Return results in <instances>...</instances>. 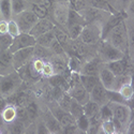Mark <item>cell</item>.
<instances>
[{
  "label": "cell",
  "mask_w": 134,
  "mask_h": 134,
  "mask_svg": "<svg viewBox=\"0 0 134 134\" xmlns=\"http://www.w3.org/2000/svg\"><path fill=\"white\" fill-rule=\"evenodd\" d=\"M107 104L113 114V120L115 122L117 133H127L133 114L132 106L126 102L118 101H109Z\"/></svg>",
  "instance_id": "6da1fadb"
},
{
  "label": "cell",
  "mask_w": 134,
  "mask_h": 134,
  "mask_svg": "<svg viewBox=\"0 0 134 134\" xmlns=\"http://www.w3.org/2000/svg\"><path fill=\"white\" fill-rule=\"evenodd\" d=\"M111 45L117 47L125 54L129 52V40H128V26L127 20H122L117 26L107 32V35L103 38Z\"/></svg>",
  "instance_id": "7a4b0ae2"
},
{
  "label": "cell",
  "mask_w": 134,
  "mask_h": 134,
  "mask_svg": "<svg viewBox=\"0 0 134 134\" xmlns=\"http://www.w3.org/2000/svg\"><path fill=\"white\" fill-rule=\"evenodd\" d=\"M24 81L15 70L7 75H0V96L9 98L23 87Z\"/></svg>",
  "instance_id": "3957f363"
},
{
  "label": "cell",
  "mask_w": 134,
  "mask_h": 134,
  "mask_svg": "<svg viewBox=\"0 0 134 134\" xmlns=\"http://www.w3.org/2000/svg\"><path fill=\"white\" fill-rule=\"evenodd\" d=\"M96 54L103 63H108L115 60H119L127 56V54L121 52L117 47L113 46L109 42H107L104 39H102L96 45Z\"/></svg>",
  "instance_id": "277c9868"
},
{
  "label": "cell",
  "mask_w": 134,
  "mask_h": 134,
  "mask_svg": "<svg viewBox=\"0 0 134 134\" xmlns=\"http://www.w3.org/2000/svg\"><path fill=\"white\" fill-rule=\"evenodd\" d=\"M102 27L99 23H87L79 38L81 42L88 46H96L102 40Z\"/></svg>",
  "instance_id": "5b68a950"
},
{
  "label": "cell",
  "mask_w": 134,
  "mask_h": 134,
  "mask_svg": "<svg viewBox=\"0 0 134 134\" xmlns=\"http://www.w3.org/2000/svg\"><path fill=\"white\" fill-rule=\"evenodd\" d=\"M70 4L69 2H54L51 8V18L55 23V25L61 26L65 28L68 24V18L70 13Z\"/></svg>",
  "instance_id": "8992f818"
},
{
  "label": "cell",
  "mask_w": 134,
  "mask_h": 134,
  "mask_svg": "<svg viewBox=\"0 0 134 134\" xmlns=\"http://www.w3.org/2000/svg\"><path fill=\"white\" fill-rule=\"evenodd\" d=\"M40 118L44 121V124L46 125L51 134L62 133V131H63L62 126L60 125L59 120L53 115V113L47 107L46 103H44L43 106H42V103H40Z\"/></svg>",
  "instance_id": "52a82bcc"
},
{
  "label": "cell",
  "mask_w": 134,
  "mask_h": 134,
  "mask_svg": "<svg viewBox=\"0 0 134 134\" xmlns=\"http://www.w3.org/2000/svg\"><path fill=\"white\" fill-rule=\"evenodd\" d=\"M13 18L18 24V27L21 33H29L32 27L35 26V24L39 20V17L29 9L23 11L21 13L17 14Z\"/></svg>",
  "instance_id": "ba28073f"
},
{
  "label": "cell",
  "mask_w": 134,
  "mask_h": 134,
  "mask_svg": "<svg viewBox=\"0 0 134 134\" xmlns=\"http://www.w3.org/2000/svg\"><path fill=\"white\" fill-rule=\"evenodd\" d=\"M35 46L21 48L13 53V65L16 71L20 69L23 65L29 63L32 58L35 57Z\"/></svg>",
  "instance_id": "9c48e42d"
},
{
  "label": "cell",
  "mask_w": 134,
  "mask_h": 134,
  "mask_svg": "<svg viewBox=\"0 0 134 134\" xmlns=\"http://www.w3.org/2000/svg\"><path fill=\"white\" fill-rule=\"evenodd\" d=\"M89 97L90 100L93 102H96L97 104H99L100 106L106 105L109 101H110V96H109V91L107 89L100 83H99L93 87L92 90L89 92Z\"/></svg>",
  "instance_id": "30bf717a"
},
{
  "label": "cell",
  "mask_w": 134,
  "mask_h": 134,
  "mask_svg": "<svg viewBox=\"0 0 134 134\" xmlns=\"http://www.w3.org/2000/svg\"><path fill=\"white\" fill-rule=\"evenodd\" d=\"M36 44H37V39L33 36H31L30 33H20L17 37L13 38L12 44L10 46V51L14 53L21 48L35 46Z\"/></svg>",
  "instance_id": "8fae6325"
},
{
  "label": "cell",
  "mask_w": 134,
  "mask_h": 134,
  "mask_svg": "<svg viewBox=\"0 0 134 134\" xmlns=\"http://www.w3.org/2000/svg\"><path fill=\"white\" fill-rule=\"evenodd\" d=\"M99 81L108 91H115V86H116V75L111 72L105 63L101 65L99 70Z\"/></svg>",
  "instance_id": "7c38bea8"
},
{
  "label": "cell",
  "mask_w": 134,
  "mask_h": 134,
  "mask_svg": "<svg viewBox=\"0 0 134 134\" xmlns=\"http://www.w3.org/2000/svg\"><path fill=\"white\" fill-rule=\"evenodd\" d=\"M15 71L13 65V53L9 49L0 51V75H7Z\"/></svg>",
  "instance_id": "4fadbf2b"
},
{
  "label": "cell",
  "mask_w": 134,
  "mask_h": 134,
  "mask_svg": "<svg viewBox=\"0 0 134 134\" xmlns=\"http://www.w3.org/2000/svg\"><path fill=\"white\" fill-rule=\"evenodd\" d=\"M54 27H55V23L53 21V19L51 17L39 18V20L35 24V26L32 27V29L30 30L29 33L37 39L38 37L43 35V33H45V32L52 30Z\"/></svg>",
  "instance_id": "5bb4252c"
},
{
  "label": "cell",
  "mask_w": 134,
  "mask_h": 134,
  "mask_svg": "<svg viewBox=\"0 0 134 134\" xmlns=\"http://www.w3.org/2000/svg\"><path fill=\"white\" fill-rule=\"evenodd\" d=\"M103 62L101 61L98 56H93V57L89 58L83 62L82 69H81V74H87V75H97L99 74V70L101 68Z\"/></svg>",
  "instance_id": "9a60e30c"
},
{
  "label": "cell",
  "mask_w": 134,
  "mask_h": 134,
  "mask_svg": "<svg viewBox=\"0 0 134 134\" xmlns=\"http://www.w3.org/2000/svg\"><path fill=\"white\" fill-rule=\"evenodd\" d=\"M8 99V102L9 103H12L16 106H26L28 103H30L32 100H35L32 94L29 93V91H25L23 89H18V90L13 93L12 96H10Z\"/></svg>",
  "instance_id": "2e32d148"
},
{
  "label": "cell",
  "mask_w": 134,
  "mask_h": 134,
  "mask_svg": "<svg viewBox=\"0 0 134 134\" xmlns=\"http://www.w3.org/2000/svg\"><path fill=\"white\" fill-rule=\"evenodd\" d=\"M118 93L120 94L121 99L124 100V102L128 104L133 102V105H134V84L133 82L124 84L118 89Z\"/></svg>",
  "instance_id": "e0dca14e"
},
{
  "label": "cell",
  "mask_w": 134,
  "mask_h": 134,
  "mask_svg": "<svg viewBox=\"0 0 134 134\" xmlns=\"http://www.w3.org/2000/svg\"><path fill=\"white\" fill-rule=\"evenodd\" d=\"M1 117L4 121V124H11L14 120H16V116H17V107L16 105L12 104V103H8V105L4 107V109L1 111Z\"/></svg>",
  "instance_id": "ac0fdd59"
},
{
  "label": "cell",
  "mask_w": 134,
  "mask_h": 134,
  "mask_svg": "<svg viewBox=\"0 0 134 134\" xmlns=\"http://www.w3.org/2000/svg\"><path fill=\"white\" fill-rule=\"evenodd\" d=\"M25 107H26V111H27L29 120L31 122H35L40 117V102L35 99L30 103H28Z\"/></svg>",
  "instance_id": "d6986e66"
},
{
  "label": "cell",
  "mask_w": 134,
  "mask_h": 134,
  "mask_svg": "<svg viewBox=\"0 0 134 134\" xmlns=\"http://www.w3.org/2000/svg\"><path fill=\"white\" fill-rule=\"evenodd\" d=\"M53 31H54L56 40H57L64 48L69 44V42L71 40L69 35H68V32H66V30H65V28H63L61 26H58V25H55V27L53 28Z\"/></svg>",
  "instance_id": "ffe728a7"
},
{
  "label": "cell",
  "mask_w": 134,
  "mask_h": 134,
  "mask_svg": "<svg viewBox=\"0 0 134 134\" xmlns=\"http://www.w3.org/2000/svg\"><path fill=\"white\" fill-rule=\"evenodd\" d=\"M83 60L79 58L77 56L68 54V59H66V64H68V69L72 73H80L82 65H83Z\"/></svg>",
  "instance_id": "44dd1931"
},
{
  "label": "cell",
  "mask_w": 134,
  "mask_h": 134,
  "mask_svg": "<svg viewBox=\"0 0 134 134\" xmlns=\"http://www.w3.org/2000/svg\"><path fill=\"white\" fill-rule=\"evenodd\" d=\"M80 80L82 85L85 87V89L88 92H90L93 89V87L99 83V77L97 75H87L80 73Z\"/></svg>",
  "instance_id": "7402d4cb"
},
{
  "label": "cell",
  "mask_w": 134,
  "mask_h": 134,
  "mask_svg": "<svg viewBox=\"0 0 134 134\" xmlns=\"http://www.w3.org/2000/svg\"><path fill=\"white\" fill-rule=\"evenodd\" d=\"M85 25L83 24H79V23H72V24H68L65 26V30L68 32V35L70 37L71 40H77L80 38L82 30L84 28Z\"/></svg>",
  "instance_id": "603a6c76"
},
{
  "label": "cell",
  "mask_w": 134,
  "mask_h": 134,
  "mask_svg": "<svg viewBox=\"0 0 134 134\" xmlns=\"http://www.w3.org/2000/svg\"><path fill=\"white\" fill-rule=\"evenodd\" d=\"M0 15H1V18L5 20L13 18L11 0H0Z\"/></svg>",
  "instance_id": "cb8c5ba5"
},
{
  "label": "cell",
  "mask_w": 134,
  "mask_h": 134,
  "mask_svg": "<svg viewBox=\"0 0 134 134\" xmlns=\"http://www.w3.org/2000/svg\"><path fill=\"white\" fill-rule=\"evenodd\" d=\"M100 109H101V106L97 104L96 102L91 101V100H89L86 104H84V114L89 119L97 116L100 113Z\"/></svg>",
  "instance_id": "d4e9b609"
},
{
  "label": "cell",
  "mask_w": 134,
  "mask_h": 134,
  "mask_svg": "<svg viewBox=\"0 0 134 134\" xmlns=\"http://www.w3.org/2000/svg\"><path fill=\"white\" fill-rule=\"evenodd\" d=\"M55 40V35H54V31L53 29L43 33L40 37L37 38V44L38 45H41L43 47H46V48H49L51 47V44L52 42Z\"/></svg>",
  "instance_id": "484cf974"
},
{
  "label": "cell",
  "mask_w": 134,
  "mask_h": 134,
  "mask_svg": "<svg viewBox=\"0 0 134 134\" xmlns=\"http://www.w3.org/2000/svg\"><path fill=\"white\" fill-rule=\"evenodd\" d=\"M99 133H104V134H116V126L113 119H107L102 120L99 127Z\"/></svg>",
  "instance_id": "4316f807"
},
{
  "label": "cell",
  "mask_w": 134,
  "mask_h": 134,
  "mask_svg": "<svg viewBox=\"0 0 134 134\" xmlns=\"http://www.w3.org/2000/svg\"><path fill=\"white\" fill-rule=\"evenodd\" d=\"M26 125L19 120H14L11 124L5 125V132L7 133H25Z\"/></svg>",
  "instance_id": "83f0119b"
},
{
  "label": "cell",
  "mask_w": 134,
  "mask_h": 134,
  "mask_svg": "<svg viewBox=\"0 0 134 134\" xmlns=\"http://www.w3.org/2000/svg\"><path fill=\"white\" fill-rule=\"evenodd\" d=\"M11 3H12L13 17L28 9V1L27 0H11Z\"/></svg>",
  "instance_id": "f1b7e54d"
},
{
  "label": "cell",
  "mask_w": 134,
  "mask_h": 134,
  "mask_svg": "<svg viewBox=\"0 0 134 134\" xmlns=\"http://www.w3.org/2000/svg\"><path fill=\"white\" fill-rule=\"evenodd\" d=\"M69 113L76 120L79 117L84 115V105H82L81 103L75 101V100L72 98V101H71V104H70V107H69Z\"/></svg>",
  "instance_id": "f546056e"
},
{
  "label": "cell",
  "mask_w": 134,
  "mask_h": 134,
  "mask_svg": "<svg viewBox=\"0 0 134 134\" xmlns=\"http://www.w3.org/2000/svg\"><path fill=\"white\" fill-rule=\"evenodd\" d=\"M126 20H127V26H128V40H129L128 54H130L134 51V23L132 20H130L129 18H127Z\"/></svg>",
  "instance_id": "4dcf8cb0"
},
{
  "label": "cell",
  "mask_w": 134,
  "mask_h": 134,
  "mask_svg": "<svg viewBox=\"0 0 134 134\" xmlns=\"http://www.w3.org/2000/svg\"><path fill=\"white\" fill-rule=\"evenodd\" d=\"M76 127L79 128L81 133H88L89 127H90V121L89 118L84 114L81 117H79L76 119Z\"/></svg>",
  "instance_id": "1f68e13d"
},
{
  "label": "cell",
  "mask_w": 134,
  "mask_h": 134,
  "mask_svg": "<svg viewBox=\"0 0 134 134\" xmlns=\"http://www.w3.org/2000/svg\"><path fill=\"white\" fill-rule=\"evenodd\" d=\"M42 79H49V77L56 75V71H55V68L52 63V61L49 59H45V63H44V66H43V70H42Z\"/></svg>",
  "instance_id": "d6a6232c"
},
{
  "label": "cell",
  "mask_w": 134,
  "mask_h": 134,
  "mask_svg": "<svg viewBox=\"0 0 134 134\" xmlns=\"http://www.w3.org/2000/svg\"><path fill=\"white\" fill-rule=\"evenodd\" d=\"M8 33L12 38H15L21 33L18 27V24L16 23V20L14 18H11L10 20H8Z\"/></svg>",
  "instance_id": "836d02e7"
},
{
  "label": "cell",
  "mask_w": 134,
  "mask_h": 134,
  "mask_svg": "<svg viewBox=\"0 0 134 134\" xmlns=\"http://www.w3.org/2000/svg\"><path fill=\"white\" fill-rule=\"evenodd\" d=\"M44 63H45V59L39 58V57H33L32 60L30 61V66L32 68L33 71L41 75L42 70H43V66H44Z\"/></svg>",
  "instance_id": "e575fe53"
},
{
  "label": "cell",
  "mask_w": 134,
  "mask_h": 134,
  "mask_svg": "<svg viewBox=\"0 0 134 134\" xmlns=\"http://www.w3.org/2000/svg\"><path fill=\"white\" fill-rule=\"evenodd\" d=\"M49 48H51V51L53 52L54 55H57V56H68V54L65 53V49L63 48V46L61 45V44L57 40H56V38L52 42Z\"/></svg>",
  "instance_id": "d590c367"
},
{
  "label": "cell",
  "mask_w": 134,
  "mask_h": 134,
  "mask_svg": "<svg viewBox=\"0 0 134 134\" xmlns=\"http://www.w3.org/2000/svg\"><path fill=\"white\" fill-rule=\"evenodd\" d=\"M35 128H36L37 134H51L48 128L46 127V125L44 124V121L40 117L35 121Z\"/></svg>",
  "instance_id": "8d00e7d4"
},
{
  "label": "cell",
  "mask_w": 134,
  "mask_h": 134,
  "mask_svg": "<svg viewBox=\"0 0 134 134\" xmlns=\"http://www.w3.org/2000/svg\"><path fill=\"white\" fill-rule=\"evenodd\" d=\"M13 38L9 33L5 35H0V51L1 49H9L11 44H12Z\"/></svg>",
  "instance_id": "74e56055"
},
{
  "label": "cell",
  "mask_w": 134,
  "mask_h": 134,
  "mask_svg": "<svg viewBox=\"0 0 134 134\" xmlns=\"http://www.w3.org/2000/svg\"><path fill=\"white\" fill-rule=\"evenodd\" d=\"M69 4L71 9L77 11V12H81L88 5L86 0H69Z\"/></svg>",
  "instance_id": "f35d334b"
},
{
  "label": "cell",
  "mask_w": 134,
  "mask_h": 134,
  "mask_svg": "<svg viewBox=\"0 0 134 134\" xmlns=\"http://www.w3.org/2000/svg\"><path fill=\"white\" fill-rule=\"evenodd\" d=\"M125 12L128 16V18H134V0H131L128 7L126 8Z\"/></svg>",
  "instance_id": "ab89813d"
},
{
  "label": "cell",
  "mask_w": 134,
  "mask_h": 134,
  "mask_svg": "<svg viewBox=\"0 0 134 134\" xmlns=\"http://www.w3.org/2000/svg\"><path fill=\"white\" fill-rule=\"evenodd\" d=\"M8 33V20L1 18L0 19V35Z\"/></svg>",
  "instance_id": "60d3db41"
},
{
  "label": "cell",
  "mask_w": 134,
  "mask_h": 134,
  "mask_svg": "<svg viewBox=\"0 0 134 134\" xmlns=\"http://www.w3.org/2000/svg\"><path fill=\"white\" fill-rule=\"evenodd\" d=\"M116 1H117L118 10H119V11H125L131 0H116Z\"/></svg>",
  "instance_id": "b9f144b4"
},
{
  "label": "cell",
  "mask_w": 134,
  "mask_h": 134,
  "mask_svg": "<svg viewBox=\"0 0 134 134\" xmlns=\"http://www.w3.org/2000/svg\"><path fill=\"white\" fill-rule=\"evenodd\" d=\"M8 99L5 97H2L0 96V114H1V111L4 109V107L8 105Z\"/></svg>",
  "instance_id": "7bdbcfd3"
},
{
  "label": "cell",
  "mask_w": 134,
  "mask_h": 134,
  "mask_svg": "<svg viewBox=\"0 0 134 134\" xmlns=\"http://www.w3.org/2000/svg\"><path fill=\"white\" fill-rule=\"evenodd\" d=\"M127 133H134V115L132 114V119L129 124V127L127 129Z\"/></svg>",
  "instance_id": "ee69618b"
},
{
  "label": "cell",
  "mask_w": 134,
  "mask_h": 134,
  "mask_svg": "<svg viewBox=\"0 0 134 134\" xmlns=\"http://www.w3.org/2000/svg\"><path fill=\"white\" fill-rule=\"evenodd\" d=\"M5 131L3 130V129H1V128H0V134H1V133H4Z\"/></svg>",
  "instance_id": "f6af8a7d"
},
{
  "label": "cell",
  "mask_w": 134,
  "mask_h": 134,
  "mask_svg": "<svg viewBox=\"0 0 134 134\" xmlns=\"http://www.w3.org/2000/svg\"><path fill=\"white\" fill-rule=\"evenodd\" d=\"M129 19H130V20H132L133 23H134V18H129Z\"/></svg>",
  "instance_id": "bcb514c9"
},
{
  "label": "cell",
  "mask_w": 134,
  "mask_h": 134,
  "mask_svg": "<svg viewBox=\"0 0 134 134\" xmlns=\"http://www.w3.org/2000/svg\"><path fill=\"white\" fill-rule=\"evenodd\" d=\"M133 109H134V108H133Z\"/></svg>",
  "instance_id": "7dc6e473"
}]
</instances>
